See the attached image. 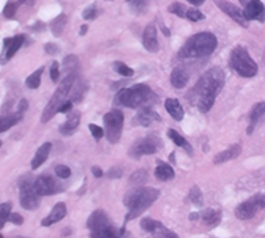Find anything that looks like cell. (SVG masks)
Listing matches in <instances>:
<instances>
[{
	"label": "cell",
	"mask_w": 265,
	"mask_h": 238,
	"mask_svg": "<svg viewBox=\"0 0 265 238\" xmlns=\"http://www.w3.org/2000/svg\"><path fill=\"white\" fill-rule=\"evenodd\" d=\"M226 82V75L220 67H212L207 70L202 75L195 84V87L190 92V100H195L198 110L202 113H207L212 108L215 103V97L222 91Z\"/></svg>",
	"instance_id": "obj_1"
},
{
	"label": "cell",
	"mask_w": 265,
	"mask_h": 238,
	"mask_svg": "<svg viewBox=\"0 0 265 238\" xmlns=\"http://www.w3.org/2000/svg\"><path fill=\"white\" fill-rule=\"evenodd\" d=\"M159 196L160 191L153 187H139L127 193L124 197V206L128 208V213L125 216L124 225L144 213L159 199Z\"/></svg>",
	"instance_id": "obj_2"
},
{
	"label": "cell",
	"mask_w": 265,
	"mask_h": 238,
	"mask_svg": "<svg viewBox=\"0 0 265 238\" xmlns=\"http://www.w3.org/2000/svg\"><path fill=\"white\" fill-rule=\"evenodd\" d=\"M157 101L156 94L146 84L139 83L128 88H123L115 97V104L127 108H142L153 106Z\"/></svg>",
	"instance_id": "obj_3"
},
{
	"label": "cell",
	"mask_w": 265,
	"mask_h": 238,
	"mask_svg": "<svg viewBox=\"0 0 265 238\" xmlns=\"http://www.w3.org/2000/svg\"><path fill=\"white\" fill-rule=\"evenodd\" d=\"M87 229H90L91 238H132V234L125 228L118 229L105 211L98 209L87 219Z\"/></svg>",
	"instance_id": "obj_4"
},
{
	"label": "cell",
	"mask_w": 265,
	"mask_h": 238,
	"mask_svg": "<svg viewBox=\"0 0 265 238\" xmlns=\"http://www.w3.org/2000/svg\"><path fill=\"white\" fill-rule=\"evenodd\" d=\"M218 46L216 37L210 32H201L194 34L185 42L178 53L179 58L188 60V58H201L207 57L214 53Z\"/></svg>",
	"instance_id": "obj_5"
},
{
	"label": "cell",
	"mask_w": 265,
	"mask_h": 238,
	"mask_svg": "<svg viewBox=\"0 0 265 238\" xmlns=\"http://www.w3.org/2000/svg\"><path fill=\"white\" fill-rule=\"evenodd\" d=\"M74 82H75V73H69V75H66V78H64V80L60 83V86L55 90L49 103L44 108V112L41 115V123H48L60 111L61 107L66 103L65 99L68 97L69 92L73 88Z\"/></svg>",
	"instance_id": "obj_6"
},
{
	"label": "cell",
	"mask_w": 265,
	"mask_h": 238,
	"mask_svg": "<svg viewBox=\"0 0 265 238\" xmlns=\"http://www.w3.org/2000/svg\"><path fill=\"white\" fill-rule=\"evenodd\" d=\"M230 66L232 67L233 71L244 77V78H252L257 74V64L252 60L248 50L243 46H236L230 55Z\"/></svg>",
	"instance_id": "obj_7"
},
{
	"label": "cell",
	"mask_w": 265,
	"mask_h": 238,
	"mask_svg": "<svg viewBox=\"0 0 265 238\" xmlns=\"http://www.w3.org/2000/svg\"><path fill=\"white\" fill-rule=\"evenodd\" d=\"M20 188V204L24 209L33 211L40 204V195L35 190V179L32 175H24L18 180Z\"/></svg>",
	"instance_id": "obj_8"
},
{
	"label": "cell",
	"mask_w": 265,
	"mask_h": 238,
	"mask_svg": "<svg viewBox=\"0 0 265 238\" xmlns=\"http://www.w3.org/2000/svg\"><path fill=\"white\" fill-rule=\"evenodd\" d=\"M106 137L111 143H116L122 137L124 125V115L120 110H112L107 112L103 117Z\"/></svg>",
	"instance_id": "obj_9"
},
{
	"label": "cell",
	"mask_w": 265,
	"mask_h": 238,
	"mask_svg": "<svg viewBox=\"0 0 265 238\" xmlns=\"http://www.w3.org/2000/svg\"><path fill=\"white\" fill-rule=\"evenodd\" d=\"M265 209V193H259L239 204L235 209V216L240 220H249L257 212Z\"/></svg>",
	"instance_id": "obj_10"
},
{
	"label": "cell",
	"mask_w": 265,
	"mask_h": 238,
	"mask_svg": "<svg viewBox=\"0 0 265 238\" xmlns=\"http://www.w3.org/2000/svg\"><path fill=\"white\" fill-rule=\"evenodd\" d=\"M162 146V142L156 136H148V137L140 138L133 143L129 149V156L133 158H140L142 156H152L157 153V150Z\"/></svg>",
	"instance_id": "obj_11"
},
{
	"label": "cell",
	"mask_w": 265,
	"mask_h": 238,
	"mask_svg": "<svg viewBox=\"0 0 265 238\" xmlns=\"http://www.w3.org/2000/svg\"><path fill=\"white\" fill-rule=\"evenodd\" d=\"M214 3L216 4L218 8L222 9L224 14L229 15L230 17L235 20L238 24H240L242 27H248V20L244 16V11L238 8L236 5H233L231 1H227V0H214Z\"/></svg>",
	"instance_id": "obj_12"
},
{
	"label": "cell",
	"mask_w": 265,
	"mask_h": 238,
	"mask_svg": "<svg viewBox=\"0 0 265 238\" xmlns=\"http://www.w3.org/2000/svg\"><path fill=\"white\" fill-rule=\"evenodd\" d=\"M35 190L40 196H52L58 192L61 188L52 176L42 175L35 180Z\"/></svg>",
	"instance_id": "obj_13"
},
{
	"label": "cell",
	"mask_w": 265,
	"mask_h": 238,
	"mask_svg": "<svg viewBox=\"0 0 265 238\" xmlns=\"http://www.w3.org/2000/svg\"><path fill=\"white\" fill-rule=\"evenodd\" d=\"M155 121H161V117L155 110H152L151 107L139 108L136 116L133 119V124L135 125H140V127H149Z\"/></svg>",
	"instance_id": "obj_14"
},
{
	"label": "cell",
	"mask_w": 265,
	"mask_h": 238,
	"mask_svg": "<svg viewBox=\"0 0 265 238\" xmlns=\"http://www.w3.org/2000/svg\"><path fill=\"white\" fill-rule=\"evenodd\" d=\"M244 16L248 21L257 20V21H265V7L261 3V0H249L244 9Z\"/></svg>",
	"instance_id": "obj_15"
},
{
	"label": "cell",
	"mask_w": 265,
	"mask_h": 238,
	"mask_svg": "<svg viewBox=\"0 0 265 238\" xmlns=\"http://www.w3.org/2000/svg\"><path fill=\"white\" fill-rule=\"evenodd\" d=\"M142 45L146 50L151 53H157L160 46H159V40H157V31L153 24H148L142 32Z\"/></svg>",
	"instance_id": "obj_16"
},
{
	"label": "cell",
	"mask_w": 265,
	"mask_h": 238,
	"mask_svg": "<svg viewBox=\"0 0 265 238\" xmlns=\"http://www.w3.org/2000/svg\"><path fill=\"white\" fill-rule=\"evenodd\" d=\"M65 216H66V206L64 203H57L51 213L41 221V225L42 226H51L52 224H55V222L62 220Z\"/></svg>",
	"instance_id": "obj_17"
},
{
	"label": "cell",
	"mask_w": 265,
	"mask_h": 238,
	"mask_svg": "<svg viewBox=\"0 0 265 238\" xmlns=\"http://www.w3.org/2000/svg\"><path fill=\"white\" fill-rule=\"evenodd\" d=\"M81 123V113L79 112H71L68 116V120L60 127V133L64 136H71Z\"/></svg>",
	"instance_id": "obj_18"
},
{
	"label": "cell",
	"mask_w": 265,
	"mask_h": 238,
	"mask_svg": "<svg viewBox=\"0 0 265 238\" xmlns=\"http://www.w3.org/2000/svg\"><path fill=\"white\" fill-rule=\"evenodd\" d=\"M240 154H242V146L236 143V145L229 147L227 150L220 151L219 154H216L214 158V163L215 165H220V163L229 162L231 159H236Z\"/></svg>",
	"instance_id": "obj_19"
},
{
	"label": "cell",
	"mask_w": 265,
	"mask_h": 238,
	"mask_svg": "<svg viewBox=\"0 0 265 238\" xmlns=\"http://www.w3.org/2000/svg\"><path fill=\"white\" fill-rule=\"evenodd\" d=\"M24 41H25V37H24L23 34H18V36L12 37V38H5L4 41H3V45H4L5 49H7V53H5L7 60L14 57L15 53L23 46Z\"/></svg>",
	"instance_id": "obj_20"
},
{
	"label": "cell",
	"mask_w": 265,
	"mask_h": 238,
	"mask_svg": "<svg viewBox=\"0 0 265 238\" xmlns=\"http://www.w3.org/2000/svg\"><path fill=\"white\" fill-rule=\"evenodd\" d=\"M189 82V73L183 67H176L170 75V83L174 88H183Z\"/></svg>",
	"instance_id": "obj_21"
},
{
	"label": "cell",
	"mask_w": 265,
	"mask_h": 238,
	"mask_svg": "<svg viewBox=\"0 0 265 238\" xmlns=\"http://www.w3.org/2000/svg\"><path fill=\"white\" fill-rule=\"evenodd\" d=\"M51 150H52L51 142H45L44 145H41V146L37 149L36 154H35V157H33L32 163H31L32 170L38 169V167H40V166H41L46 159H48V157H49V154H51Z\"/></svg>",
	"instance_id": "obj_22"
},
{
	"label": "cell",
	"mask_w": 265,
	"mask_h": 238,
	"mask_svg": "<svg viewBox=\"0 0 265 238\" xmlns=\"http://www.w3.org/2000/svg\"><path fill=\"white\" fill-rule=\"evenodd\" d=\"M165 110L168 111V113L176 121H181L183 119V116H185L182 106L179 104V101L177 99H172V97L166 99V101H165Z\"/></svg>",
	"instance_id": "obj_23"
},
{
	"label": "cell",
	"mask_w": 265,
	"mask_h": 238,
	"mask_svg": "<svg viewBox=\"0 0 265 238\" xmlns=\"http://www.w3.org/2000/svg\"><path fill=\"white\" fill-rule=\"evenodd\" d=\"M265 115V103H257L256 106L253 107L251 111V117H249V127L247 129L248 134H251L253 132V129L256 128V125L259 124Z\"/></svg>",
	"instance_id": "obj_24"
},
{
	"label": "cell",
	"mask_w": 265,
	"mask_h": 238,
	"mask_svg": "<svg viewBox=\"0 0 265 238\" xmlns=\"http://www.w3.org/2000/svg\"><path fill=\"white\" fill-rule=\"evenodd\" d=\"M156 178L161 180V182H168L170 179L174 178V170L173 167L168 163H164L161 160H157V167L155 170Z\"/></svg>",
	"instance_id": "obj_25"
},
{
	"label": "cell",
	"mask_w": 265,
	"mask_h": 238,
	"mask_svg": "<svg viewBox=\"0 0 265 238\" xmlns=\"http://www.w3.org/2000/svg\"><path fill=\"white\" fill-rule=\"evenodd\" d=\"M220 219H222V213L220 211H216V209H206L202 213V220L205 224H207L209 226H216V225H219Z\"/></svg>",
	"instance_id": "obj_26"
},
{
	"label": "cell",
	"mask_w": 265,
	"mask_h": 238,
	"mask_svg": "<svg viewBox=\"0 0 265 238\" xmlns=\"http://www.w3.org/2000/svg\"><path fill=\"white\" fill-rule=\"evenodd\" d=\"M168 136H169L170 140H173V142L177 145V146L179 147H183L185 150L188 151L189 154L192 156L193 154V149L192 146H190V143H189L188 141H186V138H183L181 134H179L177 130H174V129H169L168 130Z\"/></svg>",
	"instance_id": "obj_27"
},
{
	"label": "cell",
	"mask_w": 265,
	"mask_h": 238,
	"mask_svg": "<svg viewBox=\"0 0 265 238\" xmlns=\"http://www.w3.org/2000/svg\"><path fill=\"white\" fill-rule=\"evenodd\" d=\"M66 23H68V17H66V15L61 14L60 16H57V17H55L54 20L51 23V31L52 33H53V36L60 37L61 34H62V32L65 31Z\"/></svg>",
	"instance_id": "obj_28"
},
{
	"label": "cell",
	"mask_w": 265,
	"mask_h": 238,
	"mask_svg": "<svg viewBox=\"0 0 265 238\" xmlns=\"http://www.w3.org/2000/svg\"><path fill=\"white\" fill-rule=\"evenodd\" d=\"M23 116L21 113H12V115L5 116V117H1V121H0V132H7L11 127H14L18 121H21L23 120Z\"/></svg>",
	"instance_id": "obj_29"
},
{
	"label": "cell",
	"mask_w": 265,
	"mask_h": 238,
	"mask_svg": "<svg viewBox=\"0 0 265 238\" xmlns=\"http://www.w3.org/2000/svg\"><path fill=\"white\" fill-rule=\"evenodd\" d=\"M140 226H141V229H144L148 233L155 234L157 230H160L164 225L161 224L160 221H156L153 219H149V217H145V219H142L141 222H140Z\"/></svg>",
	"instance_id": "obj_30"
},
{
	"label": "cell",
	"mask_w": 265,
	"mask_h": 238,
	"mask_svg": "<svg viewBox=\"0 0 265 238\" xmlns=\"http://www.w3.org/2000/svg\"><path fill=\"white\" fill-rule=\"evenodd\" d=\"M44 73V67H40L38 70H36L35 73L31 74L29 77L27 78V86L28 88H31V90H36V88L40 87V84H41V75Z\"/></svg>",
	"instance_id": "obj_31"
},
{
	"label": "cell",
	"mask_w": 265,
	"mask_h": 238,
	"mask_svg": "<svg viewBox=\"0 0 265 238\" xmlns=\"http://www.w3.org/2000/svg\"><path fill=\"white\" fill-rule=\"evenodd\" d=\"M11 209H12V204L11 203H1V206H0V228H3L5 222L9 221Z\"/></svg>",
	"instance_id": "obj_32"
},
{
	"label": "cell",
	"mask_w": 265,
	"mask_h": 238,
	"mask_svg": "<svg viewBox=\"0 0 265 238\" xmlns=\"http://www.w3.org/2000/svg\"><path fill=\"white\" fill-rule=\"evenodd\" d=\"M87 84L85 82H78V87H75L73 90V94H71V101L73 103H79L82 100L85 92L87 91Z\"/></svg>",
	"instance_id": "obj_33"
},
{
	"label": "cell",
	"mask_w": 265,
	"mask_h": 238,
	"mask_svg": "<svg viewBox=\"0 0 265 238\" xmlns=\"http://www.w3.org/2000/svg\"><path fill=\"white\" fill-rule=\"evenodd\" d=\"M190 200H192L197 206H203V195L198 186H193L190 190Z\"/></svg>",
	"instance_id": "obj_34"
},
{
	"label": "cell",
	"mask_w": 265,
	"mask_h": 238,
	"mask_svg": "<svg viewBox=\"0 0 265 238\" xmlns=\"http://www.w3.org/2000/svg\"><path fill=\"white\" fill-rule=\"evenodd\" d=\"M168 11L172 12V14L177 15V16H179V17H186V14H188V8H186V7H183V5L181 4V3H178V1L172 3V4L169 5Z\"/></svg>",
	"instance_id": "obj_35"
},
{
	"label": "cell",
	"mask_w": 265,
	"mask_h": 238,
	"mask_svg": "<svg viewBox=\"0 0 265 238\" xmlns=\"http://www.w3.org/2000/svg\"><path fill=\"white\" fill-rule=\"evenodd\" d=\"M114 69L116 73L120 74V75H123V77H127V78H129V77H132L133 75V70L131 69V67H128L125 63H123V62H115Z\"/></svg>",
	"instance_id": "obj_36"
},
{
	"label": "cell",
	"mask_w": 265,
	"mask_h": 238,
	"mask_svg": "<svg viewBox=\"0 0 265 238\" xmlns=\"http://www.w3.org/2000/svg\"><path fill=\"white\" fill-rule=\"evenodd\" d=\"M148 175L144 170H137L136 173H133L132 176L129 178V183L131 184H142L145 183Z\"/></svg>",
	"instance_id": "obj_37"
},
{
	"label": "cell",
	"mask_w": 265,
	"mask_h": 238,
	"mask_svg": "<svg viewBox=\"0 0 265 238\" xmlns=\"http://www.w3.org/2000/svg\"><path fill=\"white\" fill-rule=\"evenodd\" d=\"M54 173L58 178L68 179L69 176L71 175V170H70V167H68L66 165H58V166H55Z\"/></svg>",
	"instance_id": "obj_38"
},
{
	"label": "cell",
	"mask_w": 265,
	"mask_h": 238,
	"mask_svg": "<svg viewBox=\"0 0 265 238\" xmlns=\"http://www.w3.org/2000/svg\"><path fill=\"white\" fill-rule=\"evenodd\" d=\"M78 64H79V62H78V58L75 57V55H68V57L64 60L65 69L69 70V71L77 69ZM71 73H73V71H71Z\"/></svg>",
	"instance_id": "obj_39"
},
{
	"label": "cell",
	"mask_w": 265,
	"mask_h": 238,
	"mask_svg": "<svg viewBox=\"0 0 265 238\" xmlns=\"http://www.w3.org/2000/svg\"><path fill=\"white\" fill-rule=\"evenodd\" d=\"M186 18H189L190 21H201V20L205 18V15L202 14L201 11H198V9L189 8L188 14H186Z\"/></svg>",
	"instance_id": "obj_40"
},
{
	"label": "cell",
	"mask_w": 265,
	"mask_h": 238,
	"mask_svg": "<svg viewBox=\"0 0 265 238\" xmlns=\"http://www.w3.org/2000/svg\"><path fill=\"white\" fill-rule=\"evenodd\" d=\"M153 236H155V238H179L174 232L166 229L165 226H162L160 230H157Z\"/></svg>",
	"instance_id": "obj_41"
},
{
	"label": "cell",
	"mask_w": 265,
	"mask_h": 238,
	"mask_svg": "<svg viewBox=\"0 0 265 238\" xmlns=\"http://www.w3.org/2000/svg\"><path fill=\"white\" fill-rule=\"evenodd\" d=\"M88 129H90L92 137L95 138L96 141H99V140H101V138L105 136V130H103L101 127L95 125V124H90V125H88Z\"/></svg>",
	"instance_id": "obj_42"
},
{
	"label": "cell",
	"mask_w": 265,
	"mask_h": 238,
	"mask_svg": "<svg viewBox=\"0 0 265 238\" xmlns=\"http://www.w3.org/2000/svg\"><path fill=\"white\" fill-rule=\"evenodd\" d=\"M16 11H18V4L16 3H8V4L5 5V8L3 9V15H4V17L11 18L14 17Z\"/></svg>",
	"instance_id": "obj_43"
},
{
	"label": "cell",
	"mask_w": 265,
	"mask_h": 238,
	"mask_svg": "<svg viewBox=\"0 0 265 238\" xmlns=\"http://www.w3.org/2000/svg\"><path fill=\"white\" fill-rule=\"evenodd\" d=\"M148 1H149V0H132V1H131V5H132L133 11L139 14V12H142V11L145 9Z\"/></svg>",
	"instance_id": "obj_44"
},
{
	"label": "cell",
	"mask_w": 265,
	"mask_h": 238,
	"mask_svg": "<svg viewBox=\"0 0 265 238\" xmlns=\"http://www.w3.org/2000/svg\"><path fill=\"white\" fill-rule=\"evenodd\" d=\"M96 15H98V11H96L95 5H91V7H88L83 11L82 17L85 20H92V18L96 17Z\"/></svg>",
	"instance_id": "obj_45"
},
{
	"label": "cell",
	"mask_w": 265,
	"mask_h": 238,
	"mask_svg": "<svg viewBox=\"0 0 265 238\" xmlns=\"http://www.w3.org/2000/svg\"><path fill=\"white\" fill-rule=\"evenodd\" d=\"M60 64H58V62H53L52 63V67H51V78L53 82H57L58 80V77H60Z\"/></svg>",
	"instance_id": "obj_46"
},
{
	"label": "cell",
	"mask_w": 265,
	"mask_h": 238,
	"mask_svg": "<svg viewBox=\"0 0 265 238\" xmlns=\"http://www.w3.org/2000/svg\"><path fill=\"white\" fill-rule=\"evenodd\" d=\"M108 178H112V179H119L122 178V175H123V171H122V169L120 167H111L110 170H108Z\"/></svg>",
	"instance_id": "obj_47"
},
{
	"label": "cell",
	"mask_w": 265,
	"mask_h": 238,
	"mask_svg": "<svg viewBox=\"0 0 265 238\" xmlns=\"http://www.w3.org/2000/svg\"><path fill=\"white\" fill-rule=\"evenodd\" d=\"M9 221L15 225H21L24 222V219L20 213H11V216H9Z\"/></svg>",
	"instance_id": "obj_48"
},
{
	"label": "cell",
	"mask_w": 265,
	"mask_h": 238,
	"mask_svg": "<svg viewBox=\"0 0 265 238\" xmlns=\"http://www.w3.org/2000/svg\"><path fill=\"white\" fill-rule=\"evenodd\" d=\"M45 51L48 53V54L54 55V54H57L58 51H60V49H58V46L54 45V44H46Z\"/></svg>",
	"instance_id": "obj_49"
},
{
	"label": "cell",
	"mask_w": 265,
	"mask_h": 238,
	"mask_svg": "<svg viewBox=\"0 0 265 238\" xmlns=\"http://www.w3.org/2000/svg\"><path fill=\"white\" fill-rule=\"evenodd\" d=\"M71 106H73V101L71 100L66 101L64 106L61 107L58 112H60V113H68V112H70V111H71Z\"/></svg>",
	"instance_id": "obj_50"
},
{
	"label": "cell",
	"mask_w": 265,
	"mask_h": 238,
	"mask_svg": "<svg viewBox=\"0 0 265 238\" xmlns=\"http://www.w3.org/2000/svg\"><path fill=\"white\" fill-rule=\"evenodd\" d=\"M91 173L94 174V176H95V178H101L102 175H103V171H102L101 167H98V166H92Z\"/></svg>",
	"instance_id": "obj_51"
},
{
	"label": "cell",
	"mask_w": 265,
	"mask_h": 238,
	"mask_svg": "<svg viewBox=\"0 0 265 238\" xmlns=\"http://www.w3.org/2000/svg\"><path fill=\"white\" fill-rule=\"evenodd\" d=\"M190 4H194V5H201L205 3V0H188Z\"/></svg>",
	"instance_id": "obj_52"
},
{
	"label": "cell",
	"mask_w": 265,
	"mask_h": 238,
	"mask_svg": "<svg viewBox=\"0 0 265 238\" xmlns=\"http://www.w3.org/2000/svg\"><path fill=\"white\" fill-rule=\"evenodd\" d=\"M189 219L192 221H195L199 219V213H190V216H189Z\"/></svg>",
	"instance_id": "obj_53"
},
{
	"label": "cell",
	"mask_w": 265,
	"mask_h": 238,
	"mask_svg": "<svg viewBox=\"0 0 265 238\" xmlns=\"http://www.w3.org/2000/svg\"><path fill=\"white\" fill-rule=\"evenodd\" d=\"M87 28H88V25H82V28H81V32H79V34H81V36H85V34H86Z\"/></svg>",
	"instance_id": "obj_54"
},
{
	"label": "cell",
	"mask_w": 265,
	"mask_h": 238,
	"mask_svg": "<svg viewBox=\"0 0 265 238\" xmlns=\"http://www.w3.org/2000/svg\"><path fill=\"white\" fill-rule=\"evenodd\" d=\"M169 158H170V162H173V163H174V153H173V154H170Z\"/></svg>",
	"instance_id": "obj_55"
},
{
	"label": "cell",
	"mask_w": 265,
	"mask_h": 238,
	"mask_svg": "<svg viewBox=\"0 0 265 238\" xmlns=\"http://www.w3.org/2000/svg\"><path fill=\"white\" fill-rule=\"evenodd\" d=\"M239 1H240V3H242V4H246V5H247V0H239Z\"/></svg>",
	"instance_id": "obj_56"
},
{
	"label": "cell",
	"mask_w": 265,
	"mask_h": 238,
	"mask_svg": "<svg viewBox=\"0 0 265 238\" xmlns=\"http://www.w3.org/2000/svg\"><path fill=\"white\" fill-rule=\"evenodd\" d=\"M127 1H128V3H131V1H132V0H127Z\"/></svg>",
	"instance_id": "obj_57"
},
{
	"label": "cell",
	"mask_w": 265,
	"mask_h": 238,
	"mask_svg": "<svg viewBox=\"0 0 265 238\" xmlns=\"http://www.w3.org/2000/svg\"><path fill=\"white\" fill-rule=\"evenodd\" d=\"M20 1H25V0H20Z\"/></svg>",
	"instance_id": "obj_58"
},
{
	"label": "cell",
	"mask_w": 265,
	"mask_h": 238,
	"mask_svg": "<svg viewBox=\"0 0 265 238\" xmlns=\"http://www.w3.org/2000/svg\"><path fill=\"white\" fill-rule=\"evenodd\" d=\"M18 238H25V237H18Z\"/></svg>",
	"instance_id": "obj_59"
},
{
	"label": "cell",
	"mask_w": 265,
	"mask_h": 238,
	"mask_svg": "<svg viewBox=\"0 0 265 238\" xmlns=\"http://www.w3.org/2000/svg\"><path fill=\"white\" fill-rule=\"evenodd\" d=\"M264 117H265V115H264Z\"/></svg>",
	"instance_id": "obj_60"
}]
</instances>
